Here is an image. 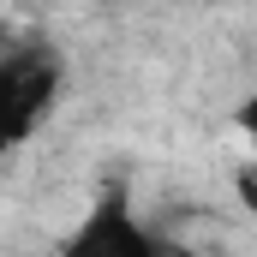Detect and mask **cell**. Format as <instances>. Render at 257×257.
<instances>
[{"mask_svg": "<svg viewBox=\"0 0 257 257\" xmlns=\"http://www.w3.org/2000/svg\"><path fill=\"white\" fill-rule=\"evenodd\" d=\"M0 48H12V42H6V24H0Z\"/></svg>", "mask_w": 257, "mask_h": 257, "instance_id": "obj_4", "label": "cell"}, {"mask_svg": "<svg viewBox=\"0 0 257 257\" xmlns=\"http://www.w3.org/2000/svg\"><path fill=\"white\" fill-rule=\"evenodd\" d=\"M156 257H203V251H192V245H180V239H156Z\"/></svg>", "mask_w": 257, "mask_h": 257, "instance_id": "obj_3", "label": "cell"}, {"mask_svg": "<svg viewBox=\"0 0 257 257\" xmlns=\"http://www.w3.org/2000/svg\"><path fill=\"white\" fill-rule=\"evenodd\" d=\"M60 66L48 48H0V150L24 144L54 108Z\"/></svg>", "mask_w": 257, "mask_h": 257, "instance_id": "obj_1", "label": "cell"}, {"mask_svg": "<svg viewBox=\"0 0 257 257\" xmlns=\"http://www.w3.org/2000/svg\"><path fill=\"white\" fill-rule=\"evenodd\" d=\"M60 257H156V233L126 209V197H102L90 221L60 245Z\"/></svg>", "mask_w": 257, "mask_h": 257, "instance_id": "obj_2", "label": "cell"}]
</instances>
